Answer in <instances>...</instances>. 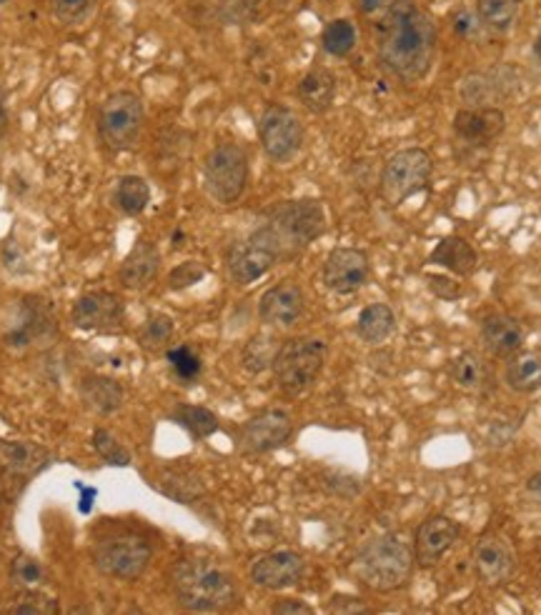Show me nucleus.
Returning <instances> with one entry per match:
<instances>
[{
    "instance_id": "423d86ee",
    "label": "nucleus",
    "mask_w": 541,
    "mask_h": 615,
    "mask_svg": "<svg viewBox=\"0 0 541 615\" xmlns=\"http://www.w3.org/2000/svg\"><path fill=\"white\" fill-rule=\"evenodd\" d=\"M251 163L238 143H218L206 155L204 163V186L218 206H234L241 200L249 186Z\"/></svg>"
},
{
    "instance_id": "5701e85b",
    "label": "nucleus",
    "mask_w": 541,
    "mask_h": 615,
    "mask_svg": "<svg viewBox=\"0 0 541 615\" xmlns=\"http://www.w3.org/2000/svg\"><path fill=\"white\" fill-rule=\"evenodd\" d=\"M482 345L497 358H509L519 353L527 341V328L519 323L513 316L507 314H491L482 320L479 328Z\"/></svg>"
},
{
    "instance_id": "de8ad7c7",
    "label": "nucleus",
    "mask_w": 541,
    "mask_h": 615,
    "mask_svg": "<svg viewBox=\"0 0 541 615\" xmlns=\"http://www.w3.org/2000/svg\"><path fill=\"white\" fill-rule=\"evenodd\" d=\"M328 611L332 613H366L369 608H366L364 601L351 598V595H336L332 605H328Z\"/></svg>"
},
{
    "instance_id": "f3484780",
    "label": "nucleus",
    "mask_w": 541,
    "mask_h": 615,
    "mask_svg": "<svg viewBox=\"0 0 541 615\" xmlns=\"http://www.w3.org/2000/svg\"><path fill=\"white\" fill-rule=\"evenodd\" d=\"M73 326L88 333H108L123 328L126 306L111 290H90L76 300L71 310Z\"/></svg>"
},
{
    "instance_id": "864d4df0",
    "label": "nucleus",
    "mask_w": 541,
    "mask_h": 615,
    "mask_svg": "<svg viewBox=\"0 0 541 615\" xmlns=\"http://www.w3.org/2000/svg\"><path fill=\"white\" fill-rule=\"evenodd\" d=\"M0 503H3V481H0Z\"/></svg>"
},
{
    "instance_id": "c756f323",
    "label": "nucleus",
    "mask_w": 541,
    "mask_h": 615,
    "mask_svg": "<svg viewBox=\"0 0 541 615\" xmlns=\"http://www.w3.org/2000/svg\"><path fill=\"white\" fill-rule=\"evenodd\" d=\"M448 378L464 393H482L489 385V369H486L484 358L474 351L458 353L448 363Z\"/></svg>"
},
{
    "instance_id": "2f4dec72",
    "label": "nucleus",
    "mask_w": 541,
    "mask_h": 615,
    "mask_svg": "<svg viewBox=\"0 0 541 615\" xmlns=\"http://www.w3.org/2000/svg\"><path fill=\"white\" fill-rule=\"evenodd\" d=\"M279 348H281V341L273 333H256L251 341L244 345L241 365L251 375H261L263 371L271 369L273 361H277Z\"/></svg>"
},
{
    "instance_id": "72a5a7b5",
    "label": "nucleus",
    "mask_w": 541,
    "mask_h": 615,
    "mask_svg": "<svg viewBox=\"0 0 541 615\" xmlns=\"http://www.w3.org/2000/svg\"><path fill=\"white\" fill-rule=\"evenodd\" d=\"M116 204L126 216H141L151 204V186L141 176H123L116 186Z\"/></svg>"
},
{
    "instance_id": "a878e982",
    "label": "nucleus",
    "mask_w": 541,
    "mask_h": 615,
    "mask_svg": "<svg viewBox=\"0 0 541 615\" xmlns=\"http://www.w3.org/2000/svg\"><path fill=\"white\" fill-rule=\"evenodd\" d=\"M296 98L311 113H326L336 100V76L328 68H311L299 80Z\"/></svg>"
},
{
    "instance_id": "393cba45",
    "label": "nucleus",
    "mask_w": 541,
    "mask_h": 615,
    "mask_svg": "<svg viewBox=\"0 0 541 615\" xmlns=\"http://www.w3.org/2000/svg\"><path fill=\"white\" fill-rule=\"evenodd\" d=\"M429 263L458 275V278H469L479 265V253L464 235H444L431 248Z\"/></svg>"
},
{
    "instance_id": "f8f14e48",
    "label": "nucleus",
    "mask_w": 541,
    "mask_h": 615,
    "mask_svg": "<svg viewBox=\"0 0 541 615\" xmlns=\"http://www.w3.org/2000/svg\"><path fill=\"white\" fill-rule=\"evenodd\" d=\"M293 436V420L286 410L266 408L246 420L238 433V448L246 455H263L279 451Z\"/></svg>"
},
{
    "instance_id": "a211bd4d",
    "label": "nucleus",
    "mask_w": 541,
    "mask_h": 615,
    "mask_svg": "<svg viewBox=\"0 0 541 615\" xmlns=\"http://www.w3.org/2000/svg\"><path fill=\"white\" fill-rule=\"evenodd\" d=\"M51 465V453L43 446L23 440H0V481L23 485L41 475Z\"/></svg>"
},
{
    "instance_id": "09e8293b",
    "label": "nucleus",
    "mask_w": 541,
    "mask_h": 615,
    "mask_svg": "<svg viewBox=\"0 0 541 615\" xmlns=\"http://www.w3.org/2000/svg\"><path fill=\"white\" fill-rule=\"evenodd\" d=\"M524 491H527L529 498L537 503V506H541V471H537L534 475H529Z\"/></svg>"
},
{
    "instance_id": "ddd939ff",
    "label": "nucleus",
    "mask_w": 541,
    "mask_h": 615,
    "mask_svg": "<svg viewBox=\"0 0 541 615\" xmlns=\"http://www.w3.org/2000/svg\"><path fill=\"white\" fill-rule=\"evenodd\" d=\"M371 278V261L359 248H334L321 265V281L336 296L359 293Z\"/></svg>"
},
{
    "instance_id": "9d476101",
    "label": "nucleus",
    "mask_w": 541,
    "mask_h": 615,
    "mask_svg": "<svg viewBox=\"0 0 541 615\" xmlns=\"http://www.w3.org/2000/svg\"><path fill=\"white\" fill-rule=\"evenodd\" d=\"M304 123L289 106H266L259 116V141L273 163H289L304 149Z\"/></svg>"
},
{
    "instance_id": "4c0bfd02",
    "label": "nucleus",
    "mask_w": 541,
    "mask_h": 615,
    "mask_svg": "<svg viewBox=\"0 0 541 615\" xmlns=\"http://www.w3.org/2000/svg\"><path fill=\"white\" fill-rule=\"evenodd\" d=\"M13 615H56L61 613L58 608V601L53 598V595H45L43 591H35V589H25L21 593V598H18L11 611Z\"/></svg>"
},
{
    "instance_id": "f03ea898",
    "label": "nucleus",
    "mask_w": 541,
    "mask_h": 615,
    "mask_svg": "<svg viewBox=\"0 0 541 615\" xmlns=\"http://www.w3.org/2000/svg\"><path fill=\"white\" fill-rule=\"evenodd\" d=\"M173 595L191 613H221L238 605V583L224 565L206 558H183L171 575Z\"/></svg>"
},
{
    "instance_id": "9b49d317",
    "label": "nucleus",
    "mask_w": 541,
    "mask_h": 615,
    "mask_svg": "<svg viewBox=\"0 0 541 615\" xmlns=\"http://www.w3.org/2000/svg\"><path fill=\"white\" fill-rule=\"evenodd\" d=\"M15 316L6 326V343L13 348H29L35 343L51 341L58 333L56 314H53L51 303L39 296H25L18 300L13 308Z\"/></svg>"
},
{
    "instance_id": "c85d7f7f",
    "label": "nucleus",
    "mask_w": 541,
    "mask_h": 615,
    "mask_svg": "<svg viewBox=\"0 0 541 615\" xmlns=\"http://www.w3.org/2000/svg\"><path fill=\"white\" fill-rule=\"evenodd\" d=\"M397 330V314L387 303H369L356 320V333L366 345H381Z\"/></svg>"
},
{
    "instance_id": "cd10ccee",
    "label": "nucleus",
    "mask_w": 541,
    "mask_h": 615,
    "mask_svg": "<svg viewBox=\"0 0 541 615\" xmlns=\"http://www.w3.org/2000/svg\"><path fill=\"white\" fill-rule=\"evenodd\" d=\"M80 398L86 400L90 410L100 413V416H111L123 406V385L108 378V375H86L80 381Z\"/></svg>"
},
{
    "instance_id": "412c9836",
    "label": "nucleus",
    "mask_w": 541,
    "mask_h": 615,
    "mask_svg": "<svg viewBox=\"0 0 541 615\" xmlns=\"http://www.w3.org/2000/svg\"><path fill=\"white\" fill-rule=\"evenodd\" d=\"M507 128V116L499 108H462L454 116V135L458 141L472 145V149H484L491 145Z\"/></svg>"
},
{
    "instance_id": "aec40b11",
    "label": "nucleus",
    "mask_w": 541,
    "mask_h": 615,
    "mask_svg": "<svg viewBox=\"0 0 541 615\" xmlns=\"http://www.w3.org/2000/svg\"><path fill=\"white\" fill-rule=\"evenodd\" d=\"M306 310V296L299 283L283 281L271 286L259 300V318L271 328L296 326Z\"/></svg>"
},
{
    "instance_id": "4be33fe9",
    "label": "nucleus",
    "mask_w": 541,
    "mask_h": 615,
    "mask_svg": "<svg viewBox=\"0 0 541 615\" xmlns=\"http://www.w3.org/2000/svg\"><path fill=\"white\" fill-rule=\"evenodd\" d=\"M513 68H491V70H474L462 80L458 96H462L466 108H489L494 100L513 94V80L509 73Z\"/></svg>"
},
{
    "instance_id": "a19ab883",
    "label": "nucleus",
    "mask_w": 541,
    "mask_h": 615,
    "mask_svg": "<svg viewBox=\"0 0 541 615\" xmlns=\"http://www.w3.org/2000/svg\"><path fill=\"white\" fill-rule=\"evenodd\" d=\"M208 275V268L198 261H183L169 273V288L171 290H186L191 286H198Z\"/></svg>"
},
{
    "instance_id": "37998d69",
    "label": "nucleus",
    "mask_w": 541,
    "mask_h": 615,
    "mask_svg": "<svg viewBox=\"0 0 541 615\" xmlns=\"http://www.w3.org/2000/svg\"><path fill=\"white\" fill-rule=\"evenodd\" d=\"M401 3L403 0H354L356 11H359L364 18H369L374 25L381 23L391 11H397Z\"/></svg>"
},
{
    "instance_id": "ea45409f",
    "label": "nucleus",
    "mask_w": 541,
    "mask_h": 615,
    "mask_svg": "<svg viewBox=\"0 0 541 615\" xmlns=\"http://www.w3.org/2000/svg\"><path fill=\"white\" fill-rule=\"evenodd\" d=\"M98 0H51V13L63 25H78L96 11Z\"/></svg>"
},
{
    "instance_id": "39448f33",
    "label": "nucleus",
    "mask_w": 541,
    "mask_h": 615,
    "mask_svg": "<svg viewBox=\"0 0 541 615\" xmlns=\"http://www.w3.org/2000/svg\"><path fill=\"white\" fill-rule=\"evenodd\" d=\"M326 358L328 345L321 338H291V341L281 343L277 361L271 365L273 378L283 393L299 396L316 383Z\"/></svg>"
},
{
    "instance_id": "c9c22d12",
    "label": "nucleus",
    "mask_w": 541,
    "mask_h": 615,
    "mask_svg": "<svg viewBox=\"0 0 541 615\" xmlns=\"http://www.w3.org/2000/svg\"><path fill=\"white\" fill-rule=\"evenodd\" d=\"M166 361L173 378L183 385H194L201 378V373H204V361H201V355L191 345L169 348Z\"/></svg>"
},
{
    "instance_id": "0eeeda50",
    "label": "nucleus",
    "mask_w": 541,
    "mask_h": 615,
    "mask_svg": "<svg viewBox=\"0 0 541 615\" xmlns=\"http://www.w3.org/2000/svg\"><path fill=\"white\" fill-rule=\"evenodd\" d=\"M145 123V108L133 90H116L100 106L98 135L111 153L131 151L139 143Z\"/></svg>"
},
{
    "instance_id": "4468645a",
    "label": "nucleus",
    "mask_w": 541,
    "mask_h": 615,
    "mask_svg": "<svg viewBox=\"0 0 541 615\" xmlns=\"http://www.w3.org/2000/svg\"><path fill=\"white\" fill-rule=\"evenodd\" d=\"M279 261V253L273 251L259 231L234 243L226 255L228 275H231V281L238 283V286H251V283L261 281Z\"/></svg>"
},
{
    "instance_id": "b1692460",
    "label": "nucleus",
    "mask_w": 541,
    "mask_h": 615,
    "mask_svg": "<svg viewBox=\"0 0 541 615\" xmlns=\"http://www.w3.org/2000/svg\"><path fill=\"white\" fill-rule=\"evenodd\" d=\"M161 268V251L149 238H139L121 263L118 278L128 290H145Z\"/></svg>"
},
{
    "instance_id": "dca6fc26",
    "label": "nucleus",
    "mask_w": 541,
    "mask_h": 615,
    "mask_svg": "<svg viewBox=\"0 0 541 615\" xmlns=\"http://www.w3.org/2000/svg\"><path fill=\"white\" fill-rule=\"evenodd\" d=\"M306 575V561L304 556L296 550L279 548L269 550L256 558L249 568V578L253 585H259L263 591H286L296 589Z\"/></svg>"
},
{
    "instance_id": "473e14b6",
    "label": "nucleus",
    "mask_w": 541,
    "mask_h": 615,
    "mask_svg": "<svg viewBox=\"0 0 541 615\" xmlns=\"http://www.w3.org/2000/svg\"><path fill=\"white\" fill-rule=\"evenodd\" d=\"M356 41H359V33H356V25L351 18H334L324 25L321 31V48L334 58H346L356 48Z\"/></svg>"
},
{
    "instance_id": "bb28decb",
    "label": "nucleus",
    "mask_w": 541,
    "mask_h": 615,
    "mask_svg": "<svg viewBox=\"0 0 541 615\" xmlns=\"http://www.w3.org/2000/svg\"><path fill=\"white\" fill-rule=\"evenodd\" d=\"M504 383L519 396H531L541 391V353L519 351L507 358L504 365Z\"/></svg>"
},
{
    "instance_id": "603ef678",
    "label": "nucleus",
    "mask_w": 541,
    "mask_h": 615,
    "mask_svg": "<svg viewBox=\"0 0 541 615\" xmlns=\"http://www.w3.org/2000/svg\"><path fill=\"white\" fill-rule=\"evenodd\" d=\"M531 51H534V55H537V58L541 61V33L537 35V41H534V48H531Z\"/></svg>"
},
{
    "instance_id": "e433bc0d",
    "label": "nucleus",
    "mask_w": 541,
    "mask_h": 615,
    "mask_svg": "<svg viewBox=\"0 0 541 615\" xmlns=\"http://www.w3.org/2000/svg\"><path fill=\"white\" fill-rule=\"evenodd\" d=\"M171 338H173V320L163 314H155L143 323L139 341L145 351L155 353V351H163Z\"/></svg>"
},
{
    "instance_id": "6ab92c4d",
    "label": "nucleus",
    "mask_w": 541,
    "mask_h": 615,
    "mask_svg": "<svg viewBox=\"0 0 541 615\" xmlns=\"http://www.w3.org/2000/svg\"><path fill=\"white\" fill-rule=\"evenodd\" d=\"M464 528L448 516H431L416 528L414 536V558L421 568H434L444 561V556L452 550Z\"/></svg>"
},
{
    "instance_id": "7c9ffc66",
    "label": "nucleus",
    "mask_w": 541,
    "mask_h": 615,
    "mask_svg": "<svg viewBox=\"0 0 541 615\" xmlns=\"http://www.w3.org/2000/svg\"><path fill=\"white\" fill-rule=\"evenodd\" d=\"M171 420L186 430L194 440H206L214 433H218L216 413L204 406H188V403H181V406L173 408Z\"/></svg>"
},
{
    "instance_id": "79ce46f5",
    "label": "nucleus",
    "mask_w": 541,
    "mask_h": 615,
    "mask_svg": "<svg viewBox=\"0 0 541 615\" xmlns=\"http://www.w3.org/2000/svg\"><path fill=\"white\" fill-rule=\"evenodd\" d=\"M11 581L21 589H35L43 581V565L31 556H15L11 563Z\"/></svg>"
},
{
    "instance_id": "49530a36",
    "label": "nucleus",
    "mask_w": 541,
    "mask_h": 615,
    "mask_svg": "<svg viewBox=\"0 0 541 615\" xmlns=\"http://www.w3.org/2000/svg\"><path fill=\"white\" fill-rule=\"evenodd\" d=\"M271 613H277V615H311V613H314V608H311L309 603L299 601V598H283L279 603H273Z\"/></svg>"
},
{
    "instance_id": "2eb2a0df",
    "label": "nucleus",
    "mask_w": 541,
    "mask_h": 615,
    "mask_svg": "<svg viewBox=\"0 0 541 615\" xmlns=\"http://www.w3.org/2000/svg\"><path fill=\"white\" fill-rule=\"evenodd\" d=\"M472 561L476 578L486 589H501L517 573V553L511 543L499 534H484L474 543Z\"/></svg>"
},
{
    "instance_id": "f704fd0d",
    "label": "nucleus",
    "mask_w": 541,
    "mask_h": 615,
    "mask_svg": "<svg viewBox=\"0 0 541 615\" xmlns=\"http://www.w3.org/2000/svg\"><path fill=\"white\" fill-rule=\"evenodd\" d=\"M519 0H476V15L491 31H509L517 21Z\"/></svg>"
},
{
    "instance_id": "c03bdc74",
    "label": "nucleus",
    "mask_w": 541,
    "mask_h": 615,
    "mask_svg": "<svg viewBox=\"0 0 541 615\" xmlns=\"http://www.w3.org/2000/svg\"><path fill=\"white\" fill-rule=\"evenodd\" d=\"M261 0H221V18L226 23H241L259 8Z\"/></svg>"
},
{
    "instance_id": "7ed1b4c3",
    "label": "nucleus",
    "mask_w": 541,
    "mask_h": 615,
    "mask_svg": "<svg viewBox=\"0 0 541 615\" xmlns=\"http://www.w3.org/2000/svg\"><path fill=\"white\" fill-rule=\"evenodd\" d=\"M256 231L269 241L281 261L296 259L326 231V210L316 198L286 200L271 208Z\"/></svg>"
},
{
    "instance_id": "1a4fd4ad",
    "label": "nucleus",
    "mask_w": 541,
    "mask_h": 615,
    "mask_svg": "<svg viewBox=\"0 0 541 615\" xmlns=\"http://www.w3.org/2000/svg\"><path fill=\"white\" fill-rule=\"evenodd\" d=\"M153 546L136 534H118L100 538L94 546V563L104 575L116 581H139L149 571Z\"/></svg>"
},
{
    "instance_id": "f257e3e1",
    "label": "nucleus",
    "mask_w": 541,
    "mask_h": 615,
    "mask_svg": "<svg viewBox=\"0 0 541 615\" xmlns=\"http://www.w3.org/2000/svg\"><path fill=\"white\" fill-rule=\"evenodd\" d=\"M379 31V61L391 76L403 83L424 80L436 61L439 33L431 18L421 11L414 0L391 11L381 23Z\"/></svg>"
},
{
    "instance_id": "6e6552de",
    "label": "nucleus",
    "mask_w": 541,
    "mask_h": 615,
    "mask_svg": "<svg viewBox=\"0 0 541 615\" xmlns=\"http://www.w3.org/2000/svg\"><path fill=\"white\" fill-rule=\"evenodd\" d=\"M434 161L424 149H401L391 155L381 171V196L389 206H401L431 186Z\"/></svg>"
},
{
    "instance_id": "20e7f679",
    "label": "nucleus",
    "mask_w": 541,
    "mask_h": 615,
    "mask_svg": "<svg viewBox=\"0 0 541 615\" xmlns=\"http://www.w3.org/2000/svg\"><path fill=\"white\" fill-rule=\"evenodd\" d=\"M414 548L399 536L383 534L371 538L356 556V575L376 593L399 591L414 573Z\"/></svg>"
},
{
    "instance_id": "58836bf2",
    "label": "nucleus",
    "mask_w": 541,
    "mask_h": 615,
    "mask_svg": "<svg viewBox=\"0 0 541 615\" xmlns=\"http://www.w3.org/2000/svg\"><path fill=\"white\" fill-rule=\"evenodd\" d=\"M94 448H96V453L104 458L108 465H116V468H128V465H131V453H128V448H123L121 443H118L111 430L96 428L94 430Z\"/></svg>"
},
{
    "instance_id": "a18cd8bd",
    "label": "nucleus",
    "mask_w": 541,
    "mask_h": 615,
    "mask_svg": "<svg viewBox=\"0 0 541 615\" xmlns=\"http://www.w3.org/2000/svg\"><path fill=\"white\" fill-rule=\"evenodd\" d=\"M426 286L436 298H444V300H456L462 298L464 293L462 286H458L454 278H448V275H426Z\"/></svg>"
},
{
    "instance_id": "8fccbe9b",
    "label": "nucleus",
    "mask_w": 541,
    "mask_h": 615,
    "mask_svg": "<svg viewBox=\"0 0 541 615\" xmlns=\"http://www.w3.org/2000/svg\"><path fill=\"white\" fill-rule=\"evenodd\" d=\"M76 488L80 491V513H90V508H94V501H96V495L98 491L96 488H86V485H80L76 483Z\"/></svg>"
},
{
    "instance_id": "3c124183",
    "label": "nucleus",
    "mask_w": 541,
    "mask_h": 615,
    "mask_svg": "<svg viewBox=\"0 0 541 615\" xmlns=\"http://www.w3.org/2000/svg\"><path fill=\"white\" fill-rule=\"evenodd\" d=\"M6 131H8V108H6L3 90H0V138L6 135Z\"/></svg>"
}]
</instances>
